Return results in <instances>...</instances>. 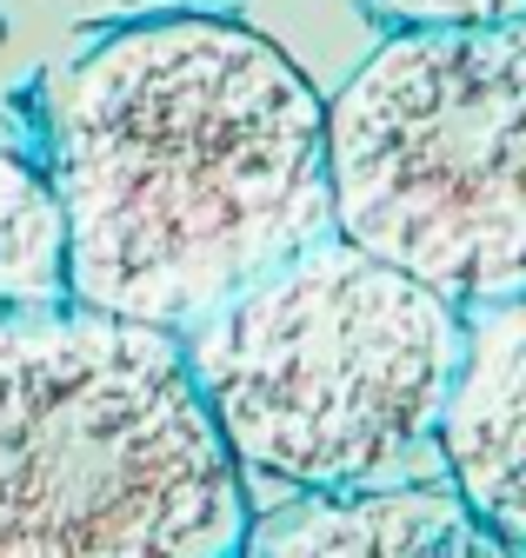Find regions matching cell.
<instances>
[{
  "instance_id": "obj_1",
  "label": "cell",
  "mask_w": 526,
  "mask_h": 558,
  "mask_svg": "<svg viewBox=\"0 0 526 558\" xmlns=\"http://www.w3.org/2000/svg\"><path fill=\"white\" fill-rule=\"evenodd\" d=\"M47 173L68 300L160 332L334 233L326 100L267 34L201 8L94 27L47 94Z\"/></svg>"
},
{
  "instance_id": "obj_2",
  "label": "cell",
  "mask_w": 526,
  "mask_h": 558,
  "mask_svg": "<svg viewBox=\"0 0 526 558\" xmlns=\"http://www.w3.org/2000/svg\"><path fill=\"white\" fill-rule=\"evenodd\" d=\"M174 339L247 485L367 493L446 478L440 426L467 306L347 233L307 240Z\"/></svg>"
},
{
  "instance_id": "obj_3",
  "label": "cell",
  "mask_w": 526,
  "mask_h": 558,
  "mask_svg": "<svg viewBox=\"0 0 526 558\" xmlns=\"http://www.w3.org/2000/svg\"><path fill=\"white\" fill-rule=\"evenodd\" d=\"M247 512L174 332L0 313V558H240Z\"/></svg>"
},
{
  "instance_id": "obj_4",
  "label": "cell",
  "mask_w": 526,
  "mask_h": 558,
  "mask_svg": "<svg viewBox=\"0 0 526 558\" xmlns=\"http://www.w3.org/2000/svg\"><path fill=\"white\" fill-rule=\"evenodd\" d=\"M334 233L453 306L526 293V14L401 27L326 100Z\"/></svg>"
},
{
  "instance_id": "obj_5",
  "label": "cell",
  "mask_w": 526,
  "mask_h": 558,
  "mask_svg": "<svg viewBox=\"0 0 526 558\" xmlns=\"http://www.w3.org/2000/svg\"><path fill=\"white\" fill-rule=\"evenodd\" d=\"M240 558H519L453 478L367 485V493H287L247 512Z\"/></svg>"
},
{
  "instance_id": "obj_6",
  "label": "cell",
  "mask_w": 526,
  "mask_h": 558,
  "mask_svg": "<svg viewBox=\"0 0 526 558\" xmlns=\"http://www.w3.org/2000/svg\"><path fill=\"white\" fill-rule=\"evenodd\" d=\"M440 452L459 499L526 551V293L467 306Z\"/></svg>"
},
{
  "instance_id": "obj_7",
  "label": "cell",
  "mask_w": 526,
  "mask_h": 558,
  "mask_svg": "<svg viewBox=\"0 0 526 558\" xmlns=\"http://www.w3.org/2000/svg\"><path fill=\"white\" fill-rule=\"evenodd\" d=\"M68 300V227L47 147L0 107V313Z\"/></svg>"
},
{
  "instance_id": "obj_8",
  "label": "cell",
  "mask_w": 526,
  "mask_h": 558,
  "mask_svg": "<svg viewBox=\"0 0 526 558\" xmlns=\"http://www.w3.org/2000/svg\"><path fill=\"white\" fill-rule=\"evenodd\" d=\"M193 0H0V21H53V27H113V21H147Z\"/></svg>"
},
{
  "instance_id": "obj_9",
  "label": "cell",
  "mask_w": 526,
  "mask_h": 558,
  "mask_svg": "<svg viewBox=\"0 0 526 558\" xmlns=\"http://www.w3.org/2000/svg\"><path fill=\"white\" fill-rule=\"evenodd\" d=\"M393 27H487V21H519L526 0H367Z\"/></svg>"
},
{
  "instance_id": "obj_10",
  "label": "cell",
  "mask_w": 526,
  "mask_h": 558,
  "mask_svg": "<svg viewBox=\"0 0 526 558\" xmlns=\"http://www.w3.org/2000/svg\"><path fill=\"white\" fill-rule=\"evenodd\" d=\"M519 558H526V551H519Z\"/></svg>"
}]
</instances>
